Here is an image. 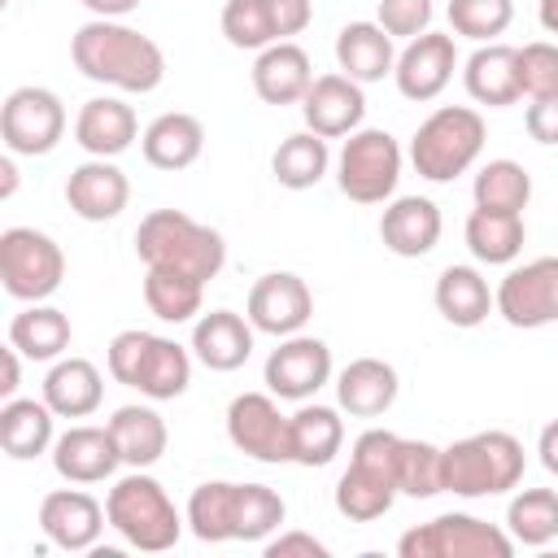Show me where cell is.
<instances>
[{"label": "cell", "mask_w": 558, "mask_h": 558, "mask_svg": "<svg viewBox=\"0 0 558 558\" xmlns=\"http://www.w3.org/2000/svg\"><path fill=\"white\" fill-rule=\"evenodd\" d=\"M70 57L83 78L118 87V92H135V96L157 92L166 78V52L148 35L113 17L83 22L70 39Z\"/></svg>", "instance_id": "obj_1"}, {"label": "cell", "mask_w": 558, "mask_h": 558, "mask_svg": "<svg viewBox=\"0 0 558 558\" xmlns=\"http://www.w3.org/2000/svg\"><path fill=\"white\" fill-rule=\"evenodd\" d=\"M135 253L144 266H170L196 279H218L227 266V240L222 231L196 222L183 209H153L135 227Z\"/></svg>", "instance_id": "obj_2"}, {"label": "cell", "mask_w": 558, "mask_h": 558, "mask_svg": "<svg viewBox=\"0 0 558 558\" xmlns=\"http://www.w3.org/2000/svg\"><path fill=\"white\" fill-rule=\"evenodd\" d=\"M105 366L118 384L135 388L148 401H174L192 384V353L179 340L140 327H126L109 340Z\"/></svg>", "instance_id": "obj_3"}, {"label": "cell", "mask_w": 558, "mask_h": 558, "mask_svg": "<svg viewBox=\"0 0 558 558\" xmlns=\"http://www.w3.org/2000/svg\"><path fill=\"white\" fill-rule=\"evenodd\" d=\"M440 471H445V493H453V497H466V501L501 497V493L519 488V480H523V445H519V436L488 427V432L453 440L440 458Z\"/></svg>", "instance_id": "obj_4"}, {"label": "cell", "mask_w": 558, "mask_h": 558, "mask_svg": "<svg viewBox=\"0 0 558 558\" xmlns=\"http://www.w3.org/2000/svg\"><path fill=\"white\" fill-rule=\"evenodd\" d=\"M105 514H109V527L131 545V549H144V554H166L179 545L183 536V523L187 514L174 510L170 493L161 488V480H153L148 471H131L122 475L109 497H105Z\"/></svg>", "instance_id": "obj_5"}, {"label": "cell", "mask_w": 558, "mask_h": 558, "mask_svg": "<svg viewBox=\"0 0 558 558\" xmlns=\"http://www.w3.org/2000/svg\"><path fill=\"white\" fill-rule=\"evenodd\" d=\"M484 140H488V126H484L480 109L440 105L418 122V131L410 140V166L427 183H453L458 174H466L480 161Z\"/></svg>", "instance_id": "obj_6"}, {"label": "cell", "mask_w": 558, "mask_h": 558, "mask_svg": "<svg viewBox=\"0 0 558 558\" xmlns=\"http://www.w3.org/2000/svg\"><path fill=\"white\" fill-rule=\"evenodd\" d=\"M397 445L401 436L388 427H366L353 449L349 466L336 480V510L353 523H371L392 510L397 501Z\"/></svg>", "instance_id": "obj_7"}, {"label": "cell", "mask_w": 558, "mask_h": 558, "mask_svg": "<svg viewBox=\"0 0 558 558\" xmlns=\"http://www.w3.org/2000/svg\"><path fill=\"white\" fill-rule=\"evenodd\" d=\"M401 144L384 126H357L336 157V187L357 205H388L401 179Z\"/></svg>", "instance_id": "obj_8"}, {"label": "cell", "mask_w": 558, "mask_h": 558, "mask_svg": "<svg viewBox=\"0 0 558 558\" xmlns=\"http://www.w3.org/2000/svg\"><path fill=\"white\" fill-rule=\"evenodd\" d=\"M397 554L401 558H510L514 536L466 510H449V514H436L432 523L410 527L397 541Z\"/></svg>", "instance_id": "obj_9"}, {"label": "cell", "mask_w": 558, "mask_h": 558, "mask_svg": "<svg viewBox=\"0 0 558 558\" xmlns=\"http://www.w3.org/2000/svg\"><path fill=\"white\" fill-rule=\"evenodd\" d=\"M0 279L4 292L22 305L48 301L65 279V253L48 231L9 227L0 231Z\"/></svg>", "instance_id": "obj_10"}, {"label": "cell", "mask_w": 558, "mask_h": 558, "mask_svg": "<svg viewBox=\"0 0 558 558\" xmlns=\"http://www.w3.org/2000/svg\"><path fill=\"white\" fill-rule=\"evenodd\" d=\"M65 135V105L48 87H13L0 105V140L13 157H44Z\"/></svg>", "instance_id": "obj_11"}, {"label": "cell", "mask_w": 558, "mask_h": 558, "mask_svg": "<svg viewBox=\"0 0 558 558\" xmlns=\"http://www.w3.org/2000/svg\"><path fill=\"white\" fill-rule=\"evenodd\" d=\"M227 440L257 462H292V418L275 392H240L227 405Z\"/></svg>", "instance_id": "obj_12"}, {"label": "cell", "mask_w": 558, "mask_h": 558, "mask_svg": "<svg viewBox=\"0 0 558 558\" xmlns=\"http://www.w3.org/2000/svg\"><path fill=\"white\" fill-rule=\"evenodd\" d=\"M493 301L497 314L519 331L558 323V257H532L523 266H510Z\"/></svg>", "instance_id": "obj_13"}, {"label": "cell", "mask_w": 558, "mask_h": 558, "mask_svg": "<svg viewBox=\"0 0 558 558\" xmlns=\"http://www.w3.org/2000/svg\"><path fill=\"white\" fill-rule=\"evenodd\" d=\"M266 392H275L279 401H310L323 384H331V349L318 336H283L279 349H270L266 366H262Z\"/></svg>", "instance_id": "obj_14"}, {"label": "cell", "mask_w": 558, "mask_h": 558, "mask_svg": "<svg viewBox=\"0 0 558 558\" xmlns=\"http://www.w3.org/2000/svg\"><path fill=\"white\" fill-rule=\"evenodd\" d=\"M244 314L257 331L283 340V336H296L305 331L310 314H314V292L301 275L292 270H270L262 275L253 288H248V301H244Z\"/></svg>", "instance_id": "obj_15"}, {"label": "cell", "mask_w": 558, "mask_h": 558, "mask_svg": "<svg viewBox=\"0 0 558 558\" xmlns=\"http://www.w3.org/2000/svg\"><path fill=\"white\" fill-rule=\"evenodd\" d=\"M458 70V48H453V35H440V31H423L418 39H410L401 52H397V92L414 105H427L436 100L449 78Z\"/></svg>", "instance_id": "obj_16"}, {"label": "cell", "mask_w": 558, "mask_h": 558, "mask_svg": "<svg viewBox=\"0 0 558 558\" xmlns=\"http://www.w3.org/2000/svg\"><path fill=\"white\" fill-rule=\"evenodd\" d=\"M301 118H305V131H314L323 140H344L366 118V92H362V83H353L340 70L318 74L301 100Z\"/></svg>", "instance_id": "obj_17"}, {"label": "cell", "mask_w": 558, "mask_h": 558, "mask_svg": "<svg viewBox=\"0 0 558 558\" xmlns=\"http://www.w3.org/2000/svg\"><path fill=\"white\" fill-rule=\"evenodd\" d=\"M105 523H109L105 506L83 488H57L39 501V527L57 549H70V554L96 549Z\"/></svg>", "instance_id": "obj_18"}, {"label": "cell", "mask_w": 558, "mask_h": 558, "mask_svg": "<svg viewBox=\"0 0 558 558\" xmlns=\"http://www.w3.org/2000/svg\"><path fill=\"white\" fill-rule=\"evenodd\" d=\"M131 201V179L113 166V157H87L65 179V205L83 222H113Z\"/></svg>", "instance_id": "obj_19"}, {"label": "cell", "mask_w": 558, "mask_h": 558, "mask_svg": "<svg viewBox=\"0 0 558 558\" xmlns=\"http://www.w3.org/2000/svg\"><path fill=\"white\" fill-rule=\"evenodd\" d=\"M118 466H122V453H118V440H113L109 423L105 427L74 423L70 432H61L52 440V471L65 484H100Z\"/></svg>", "instance_id": "obj_20"}, {"label": "cell", "mask_w": 558, "mask_h": 558, "mask_svg": "<svg viewBox=\"0 0 558 558\" xmlns=\"http://www.w3.org/2000/svg\"><path fill=\"white\" fill-rule=\"evenodd\" d=\"M445 218L432 196H392L379 214V240L397 257H427L440 244Z\"/></svg>", "instance_id": "obj_21"}, {"label": "cell", "mask_w": 558, "mask_h": 558, "mask_svg": "<svg viewBox=\"0 0 558 558\" xmlns=\"http://www.w3.org/2000/svg\"><path fill=\"white\" fill-rule=\"evenodd\" d=\"M253 336H257V327L248 323V314L209 310L192 323V357L218 375L240 371L253 357Z\"/></svg>", "instance_id": "obj_22"}, {"label": "cell", "mask_w": 558, "mask_h": 558, "mask_svg": "<svg viewBox=\"0 0 558 558\" xmlns=\"http://www.w3.org/2000/svg\"><path fill=\"white\" fill-rule=\"evenodd\" d=\"M140 140V118L118 96H96L74 118V144L87 157H122Z\"/></svg>", "instance_id": "obj_23"}, {"label": "cell", "mask_w": 558, "mask_h": 558, "mask_svg": "<svg viewBox=\"0 0 558 558\" xmlns=\"http://www.w3.org/2000/svg\"><path fill=\"white\" fill-rule=\"evenodd\" d=\"M401 392L397 366L384 357H353L340 375H336V405L353 418H379L392 410Z\"/></svg>", "instance_id": "obj_24"}, {"label": "cell", "mask_w": 558, "mask_h": 558, "mask_svg": "<svg viewBox=\"0 0 558 558\" xmlns=\"http://www.w3.org/2000/svg\"><path fill=\"white\" fill-rule=\"evenodd\" d=\"M462 87L475 105H488V109H506L523 96L519 87V48L493 39V44H480L466 65H462Z\"/></svg>", "instance_id": "obj_25"}, {"label": "cell", "mask_w": 558, "mask_h": 558, "mask_svg": "<svg viewBox=\"0 0 558 558\" xmlns=\"http://www.w3.org/2000/svg\"><path fill=\"white\" fill-rule=\"evenodd\" d=\"M310 83H314L310 52L301 44H292V39L262 48L257 61H253V92L266 105H301Z\"/></svg>", "instance_id": "obj_26"}, {"label": "cell", "mask_w": 558, "mask_h": 558, "mask_svg": "<svg viewBox=\"0 0 558 558\" xmlns=\"http://www.w3.org/2000/svg\"><path fill=\"white\" fill-rule=\"evenodd\" d=\"M140 153L153 170H187L205 153V126L196 113L183 109L157 113L140 135Z\"/></svg>", "instance_id": "obj_27"}, {"label": "cell", "mask_w": 558, "mask_h": 558, "mask_svg": "<svg viewBox=\"0 0 558 558\" xmlns=\"http://www.w3.org/2000/svg\"><path fill=\"white\" fill-rule=\"evenodd\" d=\"M336 65L353 83H379L384 74L397 70V48L392 35L379 22H344L336 35Z\"/></svg>", "instance_id": "obj_28"}, {"label": "cell", "mask_w": 558, "mask_h": 558, "mask_svg": "<svg viewBox=\"0 0 558 558\" xmlns=\"http://www.w3.org/2000/svg\"><path fill=\"white\" fill-rule=\"evenodd\" d=\"M44 401L57 418H87L105 401V379L87 357H57L44 375Z\"/></svg>", "instance_id": "obj_29"}, {"label": "cell", "mask_w": 558, "mask_h": 558, "mask_svg": "<svg viewBox=\"0 0 558 558\" xmlns=\"http://www.w3.org/2000/svg\"><path fill=\"white\" fill-rule=\"evenodd\" d=\"M432 301H436L440 318H445L449 327H462V331H466V327H480V323L497 310L493 288H488V279H484L475 266H445L440 279H436Z\"/></svg>", "instance_id": "obj_30"}, {"label": "cell", "mask_w": 558, "mask_h": 558, "mask_svg": "<svg viewBox=\"0 0 558 558\" xmlns=\"http://www.w3.org/2000/svg\"><path fill=\"white\" fill-rule=\"evenodd\" d=\"M52 405L39 397H9L4 405H0V449L9 453V458H17V462H31V458H39V453H48L52 449Z\"/></svg>", "instance_id": "obj_31"}, {"label": "cell", "mask_w": 558, "mask_h": 558, "mask_svg": "<svg viewBox=\"0 0 558 558\" xmlns=\"http://www.w3.org/2000/svg\"><path fill=\"white\" fill-rule=\"evenodd\" d=\"M70 340H74V327H70L65 310L44 305V301H31L9 323V344L31 362H57L70 349Z\"/></svg>", "instance_id": "obj_32"}, {"label": "cell", "mask_w": 558, "mask_h": 558, "mask_svg": "<svg viewBox=\"0 0 558 558\" xmlns=\"http://www.w3.org/2000/svg\"><path fill=\"white\" fill-rule=\"evenodd\" d=\"M109 432H113V440H118L122 466H131V471L157 466L161 453H166V445H170L166 418H161L153 405H118L113 418H109Z\"/></svg>", "instance_id": "obj_33"}, {"label": "cell", "mask_w": 558, "mask_h": 558, "mask_svg": "<svg viewBox=\"0 0 558 558\" xmlns=\"http://www.w3.org/2000/svg\"><path fill=\"white\" fill-rule=\"evenodd\" d=\"M466 248L475 262L484 266H510L519 253H523V240H527V227H523V214H506V209H471L466 214Z\"/></svg>", "instance_id": "obj_34"}, {"label": "cell", "mask_w": 558, "mask_h": 558, "mask_svg": "<svg viewBox=\"0 0 558 558\" xmlns=\"http://www.w3.org/2000/svg\"><path fill=\"white\" fill-rule=\"evenodd\" d=\"M292 418V462L296 466H327L344 445V418L336 405L301 401Z\"/></svg>", "instance_id": "obj_35"}, {"label": "cell", "mask_w": 558, "mask_h": 558, "mask_svg": "<svg viewBox=\"0 0 558 558\" xmlns=\"http://www.w3.org/2000/svg\"><path fill=\"white\" fill-rule=\"evenodd\" d=\"M201 301H205V279L170 270V266H148L144 270V305L161 318V323H196L201 318Z\"/></svg>", "instance_id": "obj_36"}, {"label": "cell", "mask_w": 558, "mask_h": 558, "mask_svg": "<svg viewBox=\"0 0 558 558\" xmlns=\"http://www.w3.org/2000/svg\"><path fill=\"white\" fill-rule=\"evenodd\" d=\"M327 170H331V148H327V140L314 135V131L288 135V140L275 148V157H270V174H275V183L288 187V192H305V187L323 183Z\"/></svg>", "instance_id": "obj_37"}, {"label": "cell", "mask_w": 558, "mask_h": 558, "mask_svg": "<svg viewBox=\"0 0 558 558\" xmlns=\"http://www.w3.org/2000/svg\"><path fill=\"white\" fill-rule=\"evenodd\" d=\"M235 480H205L187 497V532L205 545L235 541Z\"/></svg>", "instance_id": "obj_38"}, {"label": "cell", "mask_w": 558, "mask_h": 558, "mask_svg": "<svg viewBox=\"0 0 558 558\" xmlns=\"http://www.w3.org/2000/svg\"><path fill=\"white\" fill-rule=\"evenodd\" d=\"M506 532L514 545L541 549L558 536V493L554 488H519L506 506Z\"/></svg>", "instance_id": "obj_39"}, {"label": "cell", "mask_w": 558, "mask_h": 558, "mask_svg": "<svg viewBox=\"0 0 558 558\" xmlns=\"http://www.w3.org/2000/svg\"><path fill=\"white\" fill-rule=\"evenodd\" d=\"M471 196L480 209H506V214H523L527 201H532V174L510 161V157H493L475 170V183H471Z\"/></svg>", "instance_id": "obj_40"}, {"label": "cell", "mask_w": 558, "mask_h": 558, "mask_svg": "<svg viewBox=\"0 0 558 558\" xmlns=\"http://www.w3.org/2000/svg\"><path fill=\"white\" fill-rule=\"evenodd\" d=\"M440 458H445V449H436L432 440L401 436V445H397V493L418 497V501H427V497L445 493Z\"/></svg>", "instance_id": "obj_41"}, {"label": "cell", "mask_w": 558, "mask_h": 558, "mask_svg": "<svg viewBox=\"0 0 558 558\" xmlns=\"http://www.w3.org/2000/svg\"><path fill=\"white\" fill-rule=\"evenodd\" d=\"M218 22H222V35H227L231 48L262 52V48H270V44H283L279 31H275L270 0H227Z\"/></svg>", "instance_id": "obj_42"}, {"label": "cell", "mask_w": 558, "mask_h": 558, "mask_svg": "<svg viewBox=\"0 0 558 558\" xmlns=\"http://www.w3.org/2000/svg\"><path fill=\"white\" fill-rule=\"evenodd\" d=\"M283 519H288V506L270 484L235 488V541H266Z\"/></svg>", "instance_id": "obj_43"}, {"label": "cell", "mask_w": 558, "mask_h": 558, "mask_svg": "<svg viewBox=\"0 0 558 558\" xmlns=\"http://www.w3.org/2000/svg\"><path fill=\"white\" fill-rule=\"evenodd\" d=\"M445 13H449L453 35L475 39V44H493L497 35L510 31V22H514V0H449Z\"/></svg>", "instance_id": "obj_44"}, {"label": "cell", "mask_w": 558, "mask_h": 558, "mask_svg": "<svg viewBox=\"0 0 558 558\" xmlns=\"http://www.w3.org/2000/svg\"><path fill=\"white\" fill-rule=\"evenodd\" d=\"M519 87L523 96H558V44L532 39L519 48Z\"/></svg>", "instance_id": "obj_45"}, {"label": "cell", "mask_w": 558, "mask_h": 558, "mask_svg": "<svg viewBox=\"0 0 558 558\" xmlns=\"http://www.w3.org/2000/svg\"><path fill=\"white\" fill-rule=\"evenodd\" d=\"M432 13L436 4L432 0H379L375 9V22L392 35V39H418L423 31H432Z\"/></svg>", "instance_id": "obj_46"}, {"label": "cell", "mask_w": 558, "mask_h": 558, "mask_svg": "<svg viewBox=\"0 0 558 558\" xmlns=\"http://www.w3.org/2000/svg\"><path fill=\"white\" fill-rule=\"evenodd\" d=\"M266 558H327V545L314 532H279L266 536Z\"/></svg>", "instance_id": "obj_47"}, {"label": "cell", "mask_w": 558, "mask_h": 558, "mask_svg": "<svg viewBox=\"0 0 558 558\" xmlns=\"http://www.w3.org/2000/svg\"><path fill=\"white\" fill-rule=\"evenodd\" d=\"M523 126H527V135L536 140V144H558V96H536L532 105H527V113H523Z\"/></svg>", "instance_id": "obj_48"}, {"label": "cell", "mask_w": 558, "mask_h": 558, "mask_svg": "<svg viewBox=\"0 0 558 558\" xmlns=\"http://www.w3.org/2000/svg\"><path fill=\"white\" fill-rule=\"evenodd\" d=\"M270 13H275L279 39H292L314 22V4L310 0H270Z\"/></svg>", "instance_id": "obj_49"}, {"label": "cell", "mask_w": 558, "mask_h": 558, "mask_svg": "<svg viewBox=\"0 0 558 558\" xmlns=\"http://www.w3.org/2000/svg\"><path fill=\"white\" fill-rule=\"evenodd\" d=\"M536 453H541V466H545L549 475H558V418L541 427V436H536Z\"/></svg>", "instance_id": "obj_50"}, {"label": "cell", "mask_w": 558, "mask_h": 558, "mask_svg": "<svg viewBox=\"0 0 558 558\" xmlns=\"http://www.w3.org/2000/svg\"><path fill=\"white\" fill-rule=\"evenodd\" d=\"M0 362H4V379H0V397L9 401V397H17V384H22V353L9 344L4 353H0Z\"/></svg>", "instance_id": "obj_51"}, {"label": "cell", "mask_w": 558, "mask_h": 558, "mask_svg": "<svg viewBox=\"0 0 558 558\" xmlns=\"http://www.w3.org/2000/svg\"><path fill=\"white\" fill-rule=\"evenodd\" d=\"M92 17H113V22H122L126 13H135L140 9V0H78Z\"/></svg>", "instance_id": "obj_52"}, {"label": "cell", "mask_w": 558, "mask_h": 558, "mask_svg": "<svg viewBox=\"0 0 558 558\" xmlns=\"http://www.w3.org/2000/svg\"><path fill=\"white\" fill-rule=\"evenodd\" d=\"M13 192H17V166H13V153H9V157L0 161V196L9 201Z\"/></svg>", "instance_id": "obj_53"}, {"label": "cell", "mask_w": 558, "mask_h": 558, "mask_svg": "<svg viewBox=\"0 0 558 558\" xmlns=\"http://www.w3.org/2000/svg\"><path fill=\"white\" fill-rule=\"evenodd\" d=\"M536 17H541V26H545L549 35H558V0H541V4H536Z\"/></svg>", "instance_id": "obj_54"}]
</instances>
